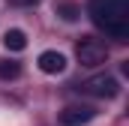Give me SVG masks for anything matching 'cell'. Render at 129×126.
<instances>
[{
	"instance_id": "obj_6",
	"label": "cell",
	"mask_w": 129,
	"mask_h": 126,
	"mask_svg": "<svg viewBox=\"0 0 129 126\" xmlns=\"http://www.w3.org/2000/svg\"><path fill=\"white\" fill-rule=\"evenodd\" d=\"M3 45H6L9 51H24V48H27V36H24V30H18V27L6 30V33H3Z\"/></svg>"
},
{
	"instance_id": "obj_1",
	"label": "cell",
	"mask_w": 129,
	"mask_h": 126,
	"mask_svg": "<svg viewBox=\"0 0 129 126\" xmlns=\"http://www.w3.org/2000/svg\"><path fill=\"white\" fill-rule=\"evenodd\" d=\"M90 18L114 39L129 36V0H90Z\"/></svg>"
},
{
	"instance_id": "obj_4",
	"label": "cell",
	"mask_w": 129,
	"mask_h": 126,
	"mask_svg": "<svg viewBox=\"0 0 129 126\" xmlns=\"http://www.w3.org/2000/svg\"><path fill=\"white\" fill-rule=\"evenodd\" d=\"M93 108H87V105H69L60 111V123L63 126H81V123H90L93 120Z\"/></svg>"
},
{
	"instance_id": "obj_9",
	"label": "cell",
	"mask_w": 129,
	"mask_h": 126,
	"mask_svg": "<svg viewBox=\"0 0 129 126\" xmlns=\"http://www.w3.org/2000/svg\"><path fill=\"white\" fill-rule=\"evenodd\" d=\"M9 3H12V6H33L36 0H9Z\"/></svg>"
},
{
	"instance_id": "obj_7",
	"label": "cell",
	"mask_w": 129,
	"mask_h": 126,
	"mask_svg": "<svg viewBox=\"0 0 129 126\" xmlns=\"http://www.w3.org/2000/svg\"><path fill=\"white\" fill-rule=\"evenodd\" d=\"M54 12H57L63 21H78V15H81L78 3H72V0H57V3H54Z\"/></svg>"
},
{
	"instance_id": "obj_5",
	"label": "cell",
	"mask_w": 129,
	"mask_h": 126,
	"mask_svg": "<svg viewBox=\"0 0 129 126\" xmlns=\"http://www.w3.org/2000/svg\"><path fill=\"white\" fill-rule=\"evenodd\" d=\"M36 63H39V69H42L45 75H60V72L66 69V57L60 54V51H42Z\"/></svg>"
},
{
	"instance_id": "obj_3",
	"label": "cell",
	"mask_w": 129,
	"mask_h": 126,
	"mask_svg": "<svg viewBox=\"0 0 129 126\" xmlns=\"http://www.w3.org/2000/svg\"><path fill=\"white\" fill-rule=\"evenodd\" d=\"M81 93L87 96H96V99H111V96L120 93V84H117V78L114 75H93V78H87V81H81Z\"/></svg>"
},
{
	"instance_id": "obj_8",
	"label": "cell",
	"mask_w": 129,
	"mask_h": 126,
	"mask_svg": "<svg viewBox=\"0 0 129 126\" xmlns=\"http://www.w3.org/2000/svg\"><path fill=\"white\" fill-rule=\"evenodd\" d=\"M21 75V66L15 60H0V78L3 81H12V78H18Z\"/></svg>"
},
{
	"instance_id": "obj_2",
	"label": "cell",
	"mask_w": 129,
	"mask_h": 126,
	"mask_svg": "<svg viewBox=\"0 0 129 126\" xmlns=\"http://www.w3.org/2000/svg\"><path fill=\"white\" fill-rule=\"evenodd\" d=\"M75 57H78L81 66L93 69V66H99V63H105L108 48H105V42H99V39H93V36H84V39L78 42V48H75Z\"/></svg>"
}]
</instances>
